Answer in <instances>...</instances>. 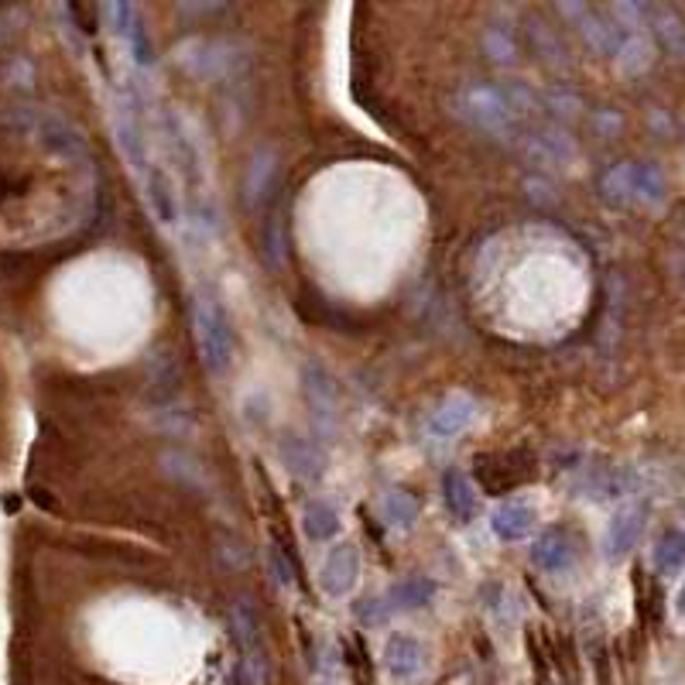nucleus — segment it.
Wrapping results in <instances>:
<instances>
[{
    "label": "nucleus",
    "instance_id": "nucleus-13",
    "mask_svg": "<svg viewBox=\"0 0 685 685\" xmlns=\"http://www.w3.org/2000/svg\"><path fill=\"white\" fill-rule=\"evenodd\" d=\"M422 644L412 634H391L384 644V665L394 678L409 682L422 672Z\"/></svg>",
    "mask_w": 685,
    "mask_h": 685
},
{
    "label": "nucleus",
    "instance_id": "nucleus-5",
    "mask_svg": "<svg viewBox=\"0 0 685 685\" xmlns=\"http://www.w3.org/2000/svg\"><path fill=\"white\" fill-rule=\"evenodd\" d=\"M302 394L308 404V415H313V425L333 435L339 425V398H336V384L329 378V370L323 363L308 360L302 367Z\"/></svg>",
    "mask_w": 685,
    "mask_h": 685
},
{
    "label": "nucleus",
    "instance_id": "nucleus-4",
    "mask_svg": "<svg viewBox=\"0 0 685 685\" xmlns=\"http://www.w3.org/2000/svg\"><path fill=\"white\" fill-rule=\"evenodd\" d=\"M459 113L474 123V128L493 134V138H511L514 134V107L508 104L504 89L497 86H466L459 93Z\"/></svg>",
    "mask_w": 685,
    "mask_h": 685
},
{
    "label": "nucleus",
    "instance_id": "nucleus-26",
    "mask_svg": "<svg viewBox=\"0 0 685 685\" xmlns=\"http://www.w3.org/2000/svg\"><path fill=\"white\" fill-rule=\"evenodd\" d=\"M483 45H487V55L493 58V62H514V42L508 39V31L504 28H490L487 31V39H483Z\"/></svg>",
    "mask_w": 685,
    "mask_h": 685
},
{
    "label": "nucleus",
    "instance_id": "nucleus-18",
    "mask_svg": "<svg viewBox=\"0 0 685 685\" xmlns=\"http://www.w3.org/2000/svg\"><path fill=\"white\" fill-rule=\"evenodd\" d=\"M110 11H113L117 21H120L117 31H120L123 39H128L134 62H138V66H148V62H151L154 55H151V42H148V31H144V21H141L138 8H134V4H113Z\"/></svg>",
    "mask_w": 685,
    "mask_h": 685
},
{
    "label": "nucleus",
    "instance_id": "nucleus-20",
    "mask_svg": "<svg viewBox=\"0 0 685 685\" xmlns=\"http://www.w3.org/2000/svg\"><path fill=\"white\" fill-rule=\"evenodd\" d=\"M435 579L428 576H409L401 579L391 594H388V610H422L435 600Z\"/></svg>",
    "mask_w": 685,
    "mask_h": 685
},
{
    "label": "nucleus",
    "instance_id": "nucleus-7",
    "mask_svg": "<svg viewBox=\"0 0 685 685\" xmlns=\"http://www.w3.org/2000/svg\"><path fill=\"white\" fill-rule=\"evenodd\" d=\"M113 131H117V144L123 151V159H128L141 175L151 168V159H148V144H144V128H141V110H138V100L134 97H117V107H113Z\"/></svg>",
    "mask_w": 685,
    "mask_h": 685
},
{
    "label": "nucleus",
    "instance_id": "nucleus-17",
    "mask_svg": "<svg viewBox=\"0 0 685 685\" xmlns=\"http://www.w3.org/2000/svg\"><path fill=\"white\" fill-rule=\"evenodd\" d=\"M443 501H446V508L456 521H463V524L474 521L477 497H474L470 477H466L463 470H456V466H449V470L443 474Z\"/></svg>",
    "mask_w": 685,
    "mask_h": 685
},
{
    "label": "nucleus",
    "instance_id": "nucleus-14",
    "mask_svg": "<svg viewBox=\"0 0 685 685\" xmlns=\"http://www.w3.org/2000/svg\"><path fill=\"white\" fill-rule=\"evenodd\" d=\"M532 528H535V511L528 504H521V501L501 504L490 518V532L501 542H521V539L532 535Z\"/></svg>",
    "mask_w": 685,
    "mask_h": 685
},
{
    "label": "nucleus",
    "instance_id": "nucleus-27",
    "mask_svg": "<svg viewBox=\"0 0 685 685\" xmlns=\"http://www.w3.org/2000/svg\"><path fill=\"white\" fill-rule=\"evenodd\" d=\"M668 14H672L668 21H659V39L678 58L682 55V18H678V8H672Z\"/></svg>",
    "mask_w": 685,
    "mask_h": 685
},
{
    "label": "nucleus",
    "instance_id": "nucleus-28",
    "mask_svg": "<svg viewBox=\"0 0 685 685\" xmlns=\"http://www.w3.org/2000/svg\"><path fill=\"white\" fill-rule=\"evenodd\" d=\"M271 569H274V579L282 583L285 589L295 586V563H292L289 552H285L282 545H278V542L271 545Z\"/></svg>",
    "mask_w": 685,
    "mask_h": 685
},
{
    "label": "nucleus",
    "instance_id": "nucleus-19",
    "mask_svg": "<svg viewBox=\"0 0 685 685\" xmlns=\"http://www.w3.org/2000/svg\"><path fill=\"white\" fill-rule=\"evenodd\" d=\"M144 193H148V203H151L154 216H159L165 227H172L178 220V203H175V193H172V182L162 168L151 165L144 172Z\"/></svg>",
    "mask_w": 685,
    "mask_h": 685
},
{
    "label": "nucleus",
    "instance_id": "nucleus-24",
    "mask_svg": "<svg viewBox=\"0 0 685 685\" xmlns=\"http://www.w3.org/2000/svg\"><path fill=\"white\" fill-rule=\"evenodd\" d=\"M682 558H685L682 532H678V528H672V532L662 535L659 545H655V569L662 576H678L682 573Z\"/></svg>",
    "mask_w": 685,
    "mask_h": 685
},
{
    "label": "nucleus",
    "instance_id": "nucleus-2",
    "mask_svg": "<svg viewBox=\"0 0 685 685\" xmlns=\"http://www.w3.org/2000/svg\"><path fill=\"white\" fill-rule=\"evenodd\" d=\"M604 196L617 206H662L665 203V172L651 162H617L600 178Z\"/></svg>",
    "mask_w": 685,
    "mask_h": 685
},
{
    "label": "nucleus",
    "instance_id": "nucleus-15",
    "mask_svg": "<svg viewBox=\"0 0 685 685\" xmlns=\"http://www.w3.org/2000/svg\"><path fill=\"white\" fill-rule=\"evenodd\" d=\"M532 558H535V566L545 569V573H566L573 566V558H576V545L566 532H545L535 548H532Z\"/></svg>",
    "mask_w": 685,
    "mask_h": 685
},
{
    "label": "nucleus",
    "instance_id": "nucleus-10",
    "mask_svg": "<svg viewBox=\"0 0 685 685\" xmlns=\"http://www.w3.org/2000/svg\"><path fill=\"white\" fill-rule=\"evenodd\" d=\"M282 459H285V470L305 483H313L326 474V453L313 439H305V435H285Z\"/></svg>",
    "mask_w": 685,
    "mask_h": 685
},
{
    "label": "nucleus",
    "instance_id": "nucleus-25",
    "mask_svg": "<svg viewBox=\"0 0 685 685\" xmlns=\"http://www.w3.org/2000/svg\"><path fill=\"white\" fill-rule=\"evenodd\" d=\"M347 662H350V672H354L357 685H373V668H370V659H367V644L360 638L347 641Z\"/></svg>",
    "mask_w": 685,
    "mask_h": 685
},
{
    "label": "nucleus",
    "instance_id": "nucleus-23",
    "mask_svg": "<svg viewBox=\"0 0 685 685\" xmlns=\"http://www.w3.org/2000/svg\"><path fill=\"white\" fill-rule=\"evenodd\" d=\"M381 511H384V521L391 528H401L404 532V528H412L415 518H418V497L409 493V490H391V493H384Z\"/></svg>",
    "mask_w": 685,
    "mask_h": 685
},
{
    "label": "nucleus",
    "instance_id": "nucleus-8",
    "mask_svg": "<svg viewBox=\"0 0 685 685\" xmlns=\"http://www.w3.org/2000/svg\"><path fill=\"white\" fill-rule=\"evenodd\" d=\"M357 573H360V552L357 545H336L329 552V558L323 563V573H319V586L326 597H347L354 583H357Z\"/></svg>",
    "mask_w": 685,
    "mask_h": 685
},
{
    "label": "nucleus",
    "instance_id": "nucleus-9",
    "mask_svg": "<svg viewBox=\"0 0 685 685\" xmlns=\"http://www.w3.org/2000/svg\"><path fill=\"white\" fill-rule=\"evenodd\" d=\"M644 521H648V508L644 504H628V508H620L610 524H607V539H604V552L607 558H624L634 542L641 539L644 532Z\"/></svg>",
    "mask_w": 685,
    "mask_h": 685
},
{
    "label": "nucleus",
    "instance_id": "nucleus-21",
    "mask_svg": "<svg viewBox=\"0 0 685 685\" xmlns=\"http://www.w3.org/2000/svg\"><path fill=\"white\" fill-rule=\"evenodd\" d=\"M302 532L308 542H333L339 535V514L326 501H305L302 508Z\"/></svg>",
    "mask_w": 685,
    "mask_h": 685
},
{
    "label": "nucleus",
    "instance_id": "nucleus-30",
    "mask_svg": "<svg viewBox=\"0 0 685 685\" xmlns=\"http://www.w3.org/2000/svg\"><path fill=\"white\" fill-rule=\"evenodd\" d=\"M354 613L360 617V624H378V620H381V613H384V607H381V600L367 597V600L354 604Z\"/></svg>",
    "mask_w": 685,
    "mask_h": 685
},
{
    "label": "nucleus",
    "instance_id": "nucleus-16",
    "mask_svg": "<svg viewBox=\"0 0 685 685\" xmlns=\"http://www.w3.org/2000/svg\"><path fill=\"white\" fill-rule=\"evenodd\" d=\"M274 172H278V154L271 148L254 151L251 168H247V206L261 209L264 199L274 193Z\"/></svg>",
    "mask_w": 685,
    "mask_h": 685
},
{
    "label": "nucleus",
    "instance_id": "nucleus-1",
    "mask_svg": "<svg viewBox=\"0 0 685 685\" xmlns=\"http://www.w3.org/2000/svg\"><path fill=\"white\" fill-rule=\"evenodd\" d=\"M193 333H196L199 357H203L206 370L216 373V378L227 373L230 360H233V329H230L220 295L209 289L193 295Z\"/></svg>",
    "mask_w": 685,
    "mask_h": 685
},
{
    "label": "nucleus",
    "instance_id": "nucleus-11",
    "mask_svg": "<svg viewBox=\"0 0 685 685\" xmlns=\"http://www.w3.org/2000/svg\"><path fill=\"white\" fill-rule=\"evenodd\" d=\"M477 418V404H474V398L470 394H449L439 409L432 412V418H428V435L432 439H456V435L470 425Z\"/></svg>",
    "mask_w": 685,
    "mask_h": 685
},
{
    "label": "nucleus",
    "instance_id": "nucleus-29",
    "mask_svg": "<svg viewBox=\"0 0 685 685\" xmlns=\"http://www.w3.org/2000/svg\"><path fill=\"white\" fill-rule=\"evenodd\" d=\"M532 35H535V45L542 48V55H545L548 62H555V66H563V69L569 66V55L563 52V45H558V39H555V35L548 39L539 24H532Z\"/></svg>",
    "mask_w": 685,
    "mask_h": 685
},
{
    "label": "nucleus",
    "instance_id": "nucleus-22",
    "mask_svg": "<svg viewBox=\"0 0 685 685\" xmlns=\"http://www.w3.org/2000/svg\"><path fill=\"white\" fill-rule=\"evenodd\" d=\"M524 151L532 154L535 162H555V165H566L573 159V144L566 134H555V131H542V134H532L524 141Z\"/></svg>",
    "mask_w": 685,
    "mask_h": 685
},
{
    "label": "nucleus",
    "instance_id": "nucleus-12",
    "mask_svg": "<svg viewBox=\"0 0 685 685\" xmlns=\"http://www.w3.org/2000/svg\"><path fill=\"white\" fill-rule=\"evenodd\" d=\"M35 134L52 154H62V159H86V141L66 117H58V113L35 117Z\"/></svg>",
    "mask_w": 685,
    "mask_h": 685
},
{
    "label": "nucleus",
    "instance_id": "nucleus-3",
    "mask_svg": "<svg viewBox=\"0 0 685 685\" xmlns=\"http://www.w3.org/2000/svg\"><path fill=\"white\" fill-rule=\"evenodd\" d=\"M230 624H233V638H237V648H240L243 682L247 685H271L274 668H271V655H268V641H264L258 607L247 597H237L230 604Z\"/></svg>",
    "mask_w": 685,
    "mask_h": 685
},
{
    "label": "nucleus",
    "instance_id": "nucleus-6",
    "mask_svg": "<svg viewBox=\"0 0 685 685\" xmlns=\"http://www.w3.org/2000/svg\"><path fill=\"white\" fill-rule=\"evenodd\" d=\"M558 11L576 18L583 42L589 45V52H597V55H617L620 45H624V39H628L624 31L617 28V21L604 18L597 8H589V4H558Z\"/></svg>",
    "mask_w": 685,
    "mask_h": 685
}]
</instances>
